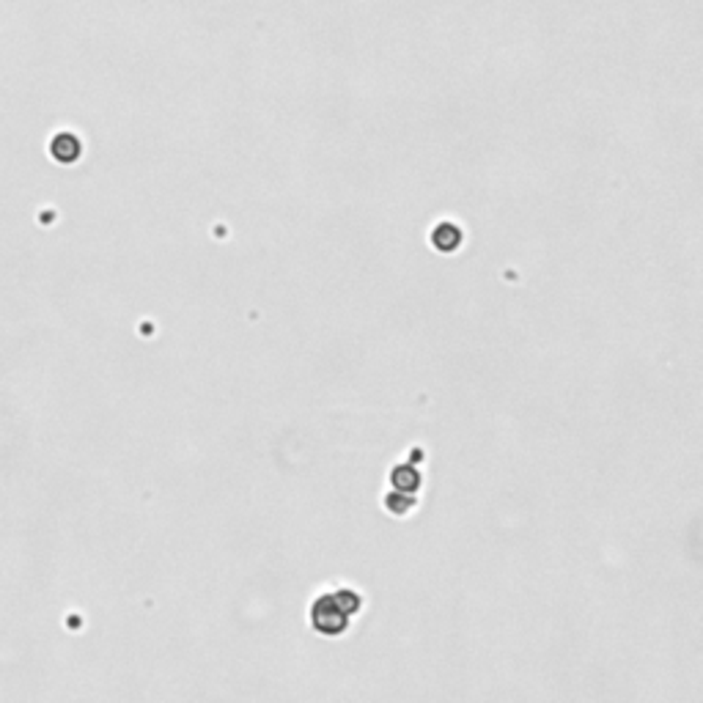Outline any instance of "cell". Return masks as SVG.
<instances>
[{"label": "cell", "mask_w": 703, "mask_h": 703, "mask_svg": "<svg viewBox=\"0 0 703 703\" xmlns=\"http://www.w3.org/2000/svg\"><path fill=\"white\" fill-rule=\"evenodd\" d=\"M462 239H465V231L459 223L453 220H440L431 231V248L440 251V253H456L462 248Z\"/></svg>", "instance_id": "7a4b0ae2"}, {"label": "cell", "mask_w": 703, "mask_h": 703, "mask_svg": "<svg viewBox=\"0 0 703 703\" xmlns=\"http://www.w3.org/2000/svg\"><path fill=\"white\" fill-rule=\"evenodd\" d=\"M333 597H336V602H338L349 615H358L360 607H363L360 593H358V591H352V588H336V591H333Z\"/></svg>", "instance_id": "8992f818"}, {"label": "cell", "mask_w": 703, "mask_h": 703, "mask_svg": "<svg viewBox=\"0 0 703 703\" xmlns=\"http://www.w3.org/2000/svg\"><path fill=\"white\" fill-rule=\"evenodd\" d=\"M52 157H56L58 162H74L80 159V151H83V146H80V141L74 138L72 132H61L56 141H52L50 146Z\"/></svg>", "instance_id": "277c9868"}, {"label": "cell", "mask_w": 703, "mask_h": 703, "mask_svg": "<svg viewBox=\"0 0 703 703\" xmlns=\"http://www.w3.org/2000/svg\"><path fill=\"white\" fill-rule=\"evenodd\" d=\"M421 470L413 465V462H407V465H398V467H393L390 470V483H393V490H398V492H410V495H415L418 490H421Z\"/></svg>", "instance_id": "3957f363"}, {"label": "cell", "mask_w": 703, "mask_h": 703, "mask_svg": "<svg viewBox=\"0 0 703 703\" xmlns=\"http://www.w3.org/2000/svg\"><path fill=\"white\" fill-rule=\"evenodd\" d=\"M413 506H415V498H413L410 492H398V490H393V492L385 498V508H388L390 514H396V517H404V514H410Z\"/></svg>", "instance_id": "5b68a950"}, {"label": "cell", "mask_w": 703, "mask_h": 703, "mask_svg": "<svg viewBox=\"0 0 703 703\" xmlns=\"http://www.w3.org/2000/svg\"><path fill=\"white\" fill-rule=\"evenodd\" d=\"M308 618L313 632H319L321 637H341L352 624V615L336 602L333 593H319L311 605Z\"/></svg>", "instance_id": "6da1fadb"}]
</instances>
